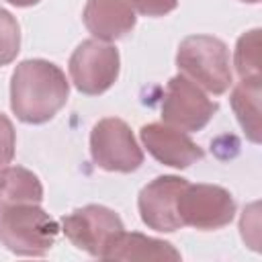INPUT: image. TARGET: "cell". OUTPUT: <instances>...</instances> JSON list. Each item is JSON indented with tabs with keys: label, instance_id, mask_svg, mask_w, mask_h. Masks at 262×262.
I'll return each instance as SVG.
<instances>
[{
	"label": "cell",
	"instance_id": "1",
	"mask_svg": "<svg viewBox=\"0 0 262 262\" xmlns=\"http://www.w3.org/2000/svg\"><path fill=\"white\" fill-rule=\"evenodd\" d=\"M70 84L66 74L47 59L20 61L10 78V108L18 121L41 125L66 106Z\"/></svg>",
	"mask_w": 262,
	"mask_h": 262
},
{
	"label": "cell",
	"instance_id": "2",
	"mask_svg": "<svg viewBox=\"0 0 262 262\" xmlns=\"http://www.w3.org/2000/svg\"><path fill=\"white\" fill-rule=\"evenodd\" d=\"M178 70L203 90L221 96L233 84L229 49L213 35H190L176 51Z\"/></svg>",
	"mask_w": 262,
	"mask_h": 262
},
{
	"label": "cell",
	"instance_id": "3",
	"mask_svg": "<svg viewBox=\"0 0 262 262\" xmlns=\"http://www.w3.org/2000/svg\"><path fill=\"white\" fill-rule=\"evenodd\" d=\"M57 233V221L39 205L25 203L0 211V244L16 256H45Z\"/></svg>",
	"mask_w": 262,
	"mask_h": 262
},
{
	"label": "cell",
	"instance_id": "4",
	"mask_svg": "<svg viewBox=\"0 0 262 262\" xmlns=\"http://www.w3.org/2000/svg\"><path fill=\"white\" fill-rule=\"evenodd\" d=\"M90 156L106 172L129 174L143 164V151L131 127L117 117L100 119L90 131Z\"/></svg>",
	"mask_w": 262,
	"mask_h": 262
},
{
	"label": "cell",
	"instance_id": "5",
	"mask_svg": "<svg viewBox=\"0 0 262 262\" xmlns=\"http://www.w3.org/2000/svg\"><path fill=\"white\" fill-rule=\"evenodd\" d=\"M70 80L78 92L96 96L106 92L119 78L121 57L119 49L98 39L82 41L68 63Z\"/></svg>",
	"mask_w": 262,
	"mask_h": 262
},
{
	"label": "cell",
	"instance_id": "6",
	"mask_svg": "<svg viewBox=\"0 0 262 262\" xmlns=\"http://www.w3.org/2000/svg\"><path fill=\"white\" fill-rule=\"evenodd\" d=\"M219 111V102L209 98L199 84L178 74L168 80L162 100V121L184 133L201 131Z\"/></svg>",
	"mask_w": 262,
	"mask_h": 262
},
{
	"label": "cell",
	"instance_id": "7",
	"mask_svg": "<svg viewBox=\"0 0 262 262\" xmlns=\"http://www.w3.org/2000/svg\"><path fill=\"white\" fill-rule=\"evenodd\" d=\"M123 229L121 217L102 205H86L61 217V231L66 237L78 250L96 258H102L106 248Z\"/></svg>",
	"mask_w": 262,
	"mask_h": 262
},
{
	"label": "cell",
	"instance_id": "8",
	"mask_svg": "<svg viewBox=\"0 0 262 262\" xmlns=\"http://www.w3.org/2000/svg\"><path fill=\"white\" fill-rule=\"evenodd\" d=\"M178 215L182 225L213 231L231 223L235 215V201L223 186L188 182L178 196Z\"/></svg>",
	"mask_w": 262,
	"mask_h": 262
},
{
	"label": "cell",
	"instance_id": "9",
	"mask_svg": "<svg viewBox=\"0 0 262 262\" xmlns=\"http://www.w3.org/2000/svg\"><path fill=\"white\" fill-rule=\"evenodd\" d=\"M186 184H188L186 178L174 174L158 176L151 182H147L137 196V209L141 221L149 229L162 233H172L184 227L178 215V196Z\"/></svg>",
	"mask_w": 262,
	"mask_h": 262
},
{
	"label": "cell",
	"instance_id": "10",
	"mask_svg": "<svg viewBox=\"0 0 262 262\" xmlns=\"http://www.w3.org/2000/svg\"><path fill=\"white\" fill-rule=\"evenodd\" d=\"M143 147L164 166L170 168H188L194 162L203 160L205 151L196 145L184 131L166 125V123H147L139 129Z\"/></svg>",
	"mask_w": 262,
	"mask_h": 262
},
{
	"label": "cell",
	"instance_id": "11",
	"mask_svg": "<svg viewBox=\"0 0 262 262\" xmlns=\"http://www.w3.org/2000/svg\"><path fill=\"white\" fill-rule=\"evenodd\" d=\"M82 20L94 39L111 43L131 33L137 16L127 0H88Z\"/></svg>",
	"mask_w": 262,
	"mask_h": 262
},
{
	"label": "cell",
	"instance_id": "12",
	"mask_svg": "<svg viewBox=\"0 0 262 262\" xmlns=\"http://www.w3.org/2000/svg\"><path fill=\"white\" fill-rule=\"evenodd\" d=\"M102 260H180V252L170 242L123 229L106 248Z\"/></svg>",
	"mask_w": 262,
	"mask_h": 262
},
{
	"label": "cell",
	"instance_id": "13",
	"mask_svg": "<svg viewBox=\"0 0 262 262\" xmlns=\"http://www.w3.org/2000/svg\"><path fill=\"white\" fill-rule=\"evenodd\" d=\"M43 201V184L31 170L23 166H4L0 170V211L33 203L39 205Z\"/></svg>",
	"mask_w": 262,
	"mask_h": 262
},
{
	"label": "cell",
	"instance_id": "14",
	"mask_svg": "<svg viewBox=\"0 0 262 262\" xmlns=\"http://www.w3.org/2000/svg\"><path fill=\"white\" fill-rule=\"evenodd\" d=\"M260 90L262 78L239 80L231 90V108L242 125L246 137L254 143H260Z\"/></svg>",
	"mask_w": 262,
	"mask_h": 262
},
{
	"label": "cell",
	"instance_id": "15",
	"mask_svg": "<svg viewBox=\"0 0 262 262\" xmlns=\"http://www.w3.org/2000/svg\"><path fill=\"white\" fill-rule=\"evenodd\" d=\"M233 66L242 80L260 78V29H252L237 39Z\"/></svg>",
	"mask_w": 262,
	"mask_h": 262
},
{
	"label": "cell",
	"instance_id": "16",
	"mask_svg": "<svg viewBox=\"0 0 262 262\" xmlns=\"http://www.w3.org/2000/svg\"><path fill=\"white\" fill-rule=\"evenodd\" d=\"M18 51H20V27L6 8H0V66L14 61Z\"/></svg>",
	"mask_w": 262,
	"mask_h": 262
},
{
	"label": "cell",
	"instance_id": "17",
	"mask_svg": "<svg viewBox=\"0 0 262 262\" xmlns=\"http://www.w3.org/2000/svg\"><path fill=\"white\" fill-rule=\"evenodd\" d=\"M14 147H16L14 125H12V121L4 113H0V170L12 162Z\"/></svg>",
	"mask_w": 262,
	"mask_h": 262
},
{
	"label": "cell",
	"instance_id": "18",
	"mask_svg": "<svg viewBox=\"0 0 262 262\" xmlns=\"http://www.w3.org/2000/svg\"><path fill=\"white\" fill-rule=\"evenodd\" d=\"M133 10L143 16H164L178 6V0H127Z\"/></svg>",
	"mask_w": 262,
	"mask_h": 262
},
{
	"label": "cell",
	"instance_id": "19",
	"mask_svg": "<svg viewBox=\"0 0 262 262\" xmlns=\"http://www.w3.org/2000/svg\"><path fill=\"white\" fill-rule=\"evenodd\" d=\"M8 4H14V6H20V8H25V6H33V4H37L39 0H6Z\"/></svg>",
	"mask_w": 262,
	"mask_h": 262
},
{
	"label": "cell",
	"instance_id": "20",
	"mask_svg": "<svg viewBox=\"0 0 262 262\" xmlns=\"http://www.w3.org/2000/svg\"><path fill=\"white\" fill-rule=\"evenodd\" d=\"M242 2H248V4H258L260 0H242Z\"/></svg>",
	"mask_w": 262,
	"mask_h": 262
}]
</instances>
